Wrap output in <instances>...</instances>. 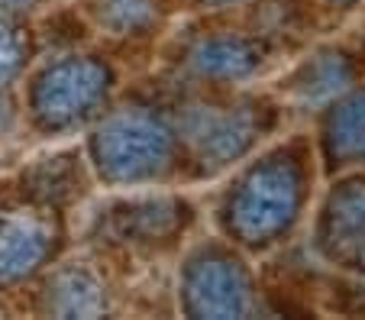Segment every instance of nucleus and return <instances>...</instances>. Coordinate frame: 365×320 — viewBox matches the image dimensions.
<instances>
[{"mask_svg":"<svg viewBox=\"0 0 365 320\" xmlns=\"http://www.w3.org/2000/svg\"><path fill=\"white\" fill-rule=\"evenodd\" d=\"M56 249V227L33 210H0V285L33 275Z\"/></svg>","mask_w":365,"mask_h":320,"instance_id":"7","label":"nucleus"},{"mask_svg":"<svg viewBox=\"0 0 365 320\" xmlns=\"http://www.w3.org/2000/svg\"><path fill=\"white\" fill-rule=\"evenodd\" d=\"M333 4H349V0H333Z\"/></svg>","mask_w":365,"mask_h":320,"instance_id":"17","label":"nucleus"},{"mask_svg":"<svg viewBox=\"0 0 365 320\" xmlns=\"http://www.w3.org/2000/svg\"><path fill=\"white\" fill-rule=\"evenodd\" d=\"M349 84V65L336 52H324V56L310 58L307 65H301V71L294 75V94L307 104H324V100L336 98L339 91H346Z\"/></svg>","mask_w":365,"mask_h":320,"instance_id":"12","label":"nucleus"},{"mask_svg":"<svg viewBox=\"0 0 365 320\" xmlns=\"http://www.w3.org/2000/svg\"><path fill=\"white\" fill-rule=\"evenodd\" d=\"M301 210V168L278 153L252 165L227 201V230L246 246H269Z\"/></svg>","mask_w":365,"mask_h":320,"instance_id":"1","label":"nucleus"},{"mask_svg":"<svg viewBox=\"0 0 365 320\" xmlns=\"http://www.w3.org/2000/svg\"><path fill=\"white\" fill-rule=\"evenodd\" d=\"M262 123L255 117V107H210L194 104L181 113V136L191 143L200 162L210 168H220L249 153Z\"/></svg>","mask_w":365,"mask_h":320,"instance_id":"5","label":"nucleus"},{"mask_svg":"<svg viewBox=\"0 0 365 320\" xmlns=\"http://www.w3.org/2000/svg\"><path fill=\"white\" fill-rule=\"evenodd\" d=\"M327 153L333 162H365V94L333 107L327 120Z\"/></svg>","mask_w":365,"mask_h":320,"instance_id":"11","label":"nucleus"},{"mask_svg":"<svg viewBox=\"0 0 365 320\" xmlns=\"http://www.w3.org/2000/svg\"><path fill=\"white\" fill-rule=\"evenodd\" d=\"M200 4H207V7H223V4H236V0H200Z\"/></svg>","mask_w":365,"mask_h":320,"instance_id":"16","label":"nucleus"},{"mask_svg":"<svg viewBox=\"0 0 365 320\" xmlns=\"http://www.w3.org/2000/svg\"><path fill=\"white\" fill-rule=\"evenodd\" d=\"M259 62H262V49L240 36H214L191 52V65L197 68V75L217 81H236L252 75Z\"/></svg>","mask_w":365,"mask_h":320,"instance_id":"9","label":"nucleus"},{"mask_svg":"<svg viewBox=\"0 0 365 320\" xmlns=\"http://www.w3.org/2000/svg\"><path fill=\"white\" fill-rule=\"evenodd\" d=\"M181 298L191 317H246L252 311L246 269L223 252H197L187 262Z\"/></svg>","mask_w":365,"mask_h":320,"instance_id":"4","label":"nucleus"},{"mask_svg":"<svg viewBox=\"0 0 365 320\" xmlns=\"http://www.w3.org/2000/svg\"><path fill=\"white\" fill-rule=\"evenodd\" d=\"M97 20L113 33H139L155 20V4L152 0H101Z\"/></svg>","mask_w":365,"mask_h":320,"instance_id":"13","label":"nucleus"},{"mask_svg":"<svg viewBox=\"0 0 365 320\" xmlns=\"http://www.w3.org/2000/svg\"><path fill=\"white\" fill-rule=\"evenodd\" d=\"M187 207L175 197H149V201H130L113 210V230L120 239L133 243H159L185 227Z\"/></svg>","mask_w":365,"mask_h":320,"instance_id":"8","label":"nucleus"},{"mask_svg":"<svg viewBox=\"0 0 365 320\" xmlns=\"http://www.w3.org/2000/svg\"><path fill=\"white\" fill-rule=\"evenodd\" d=\"M317 246L330 262L365 272V181H346L330 195L320 217Z\"/></svg>","mask_w":365,"mask_h":320,"instance_id":"6","label":"nucleus"},{"mask_svg":"<svg viewBox=\"0 0 365 320\" xmlns=\"http://www.w3.org/2000/svg\"><path fill=\"white\" fill-rule=\"evenodd\" d=\"M91 155L97 172L107 181L133 185V181L159 178L175 155V133L159 113L143 107H126L103 120L91 136Z\"/></svg>","mask_w":365,"mask_h":320,"instance_id":"2","label":"nucleus"},{"mask_svg":"<svg viewBox=\"0 0 365 320\" xmlns=\"http://www.w3.org/2000/svg\"><path fill=\"white\" fill-rule=\"evenodd\" d=\"M39 0H0V10L4 14H20V10H29V7H36Z\"/></svg>","mask_w":365,"mask_h":320,"instance_id":"15","label":"nucleus"},{"mask_svg":"<svg viewBox=\"0 0 365 320\" xmlns=\"http://www.w3.org/2000/svg\"><path fill=\"white\" fill-rule=\"evenodd\" d=\"M110 71L97 58L75 56L48 65L33 84V113L46 130L78 126L103 104Z\"/></svg>","mask_w":365,"mask_h":320,"instance_id":"3","label":"nucleus"},{"mask_svg":"<svg viewBox=\"0 0 365 320\" xmlns=\"http://www.w3.org/2000/svg\"><path fill=\"white\" fill-rule=\"evenodd\" d=\"M46 307L58 317H97L107 311V294L84 269H62L48 282Z\"/></svg>","mask_w":365,"mask_h":320,"instance_id":"10","label":"nucleus"},{"mask_svg":"<svg viewBox=\"0 0 365 320\" xmlns=\"http://www.w3.org/2000/svg\"><path fill=\"white\" fill-rule=\"evenodd\" d=\"M23 62V42L7 20H0V88L16 75Z\"/></svg>","mask_w":365,"mask_h":320,"instance_id":"14","label":"nucleus"}]
</instances>
